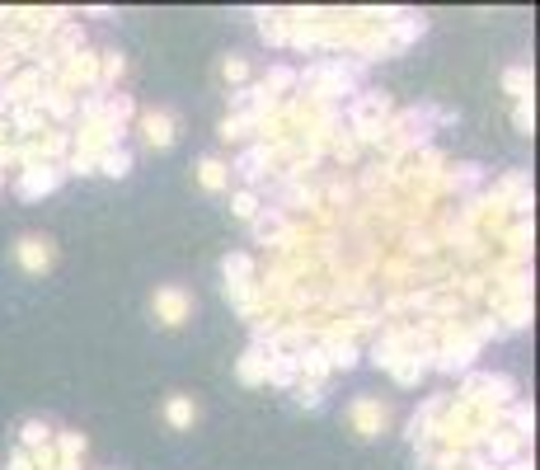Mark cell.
<instances>
[{
    "label": "cell",
    "instance_id": "6da1fadb",
    "mask_svg": "<svg viewBox=\"0 0 540 470\" xmlns=\"http://www.w3.org/2000/svg\"><path fill=\"white\" fill-rule=\"evenodd\" d=\"M390 113H395L390 94L362 90V94H353V104H348V113H343V127H348V132H371V127H386Z\"/></svg>",
    "mask_w": 540,
    "mask_h": 470
},
{
    "label": "cell",
    "instance_id": "7a4b0ae2",
    "mask_svg": "<svg viewBox=\"0 0 540 470\" xmlns=\"http://www.w3.org/2000/svg\"><path fill=\"white\" fill-rule=\"evenodd\" d=\"M151 315H155V320H160L165 329H179L188 315H193V297H188L184 287H155Z\"/></svg>",
    "mask_w": 540,
    "mask_h": 470
},
{
    "label": "cell",
    "instance_id": "3957f363",
    "mask_svg": "<svg viewBox=\"0 0 540 470\" xmlns=\"http://www.w3.org/2000/svg\"><path fill=\"white\" fill-rule=\"evenodd\" d=\"M66 179L62 165H33V170H19L15 179V193L24 198V203H33V198H47V193H57Z\"/></svg>",
    "mask_w": 540,
    "mask_h": 470
},
{
    "label": "cell",
    "instance_id": "277c9868",
    "mask_svg": "<svg viewBox=\"0 0 540 470\" xmlns=\"http://www.w3.org/2000/svg\"><path fill=\"white\" fill-rule=\"evenodd\" d=\"M15 259L24 273H47V268L57 264V250H52V240H43V235H19Z\"/></svg>",
    "mask_w": 540,
    "mask_h": 470
},
{
    "label": "cell",
    "instance_id": "5b68a950",
    "mask_svg": "<svg viewBox=\"0 0 540 470\" xmlns=\"http://www.w3.org/2000/svg\"><path fill=\"white\" fill-rule=\"evenodd\" d=\"M235 170L245 174V188H254V193H259L263 179H273V160H268V146H263V141L245 146V151H240V160H235Z\"/></svg>",
    "mask_w": 540,
    "mask_h": 470
},
{
    "label": "cell",
    "instance_id": "8992f818",
    "mask_svg": "<svg viewBox=\"0 0 540 470\" xmlns=\"http://www.w3.org/2000/svg\"><path fill=\"white\" fill-rule=\"evenodd\" d=\"M141 132H146V141H151L155 151H165V146H174V137H179V118H174L170 109H146L141 113Z\"/></svg>",
    "mask_w": 540,
    "mask_h": 470
},
{
    "label": "cell",
    "instance_id": "52a82bcc",
    "mask_svg": "<svg viewBox=\"0 0 540 470\" xmlns=\"http://www.w3.org/2000/svg\"><path fill=\"white\" fill-rule=\"evenodd\" d=\"M348 414H353L357 438H381V428H386V405H381V400H371V395H357Z\"/></svg>",
    "mask_w": 540,
    "mask_h": 470
},
{
    "label": "cell",
    "instance_id": "ba28073f",
    "mask_svg": "<svg viewBox=\"0 0 540 470\" xmlns=\"http://www.w3.org/2000/svg\"><path fill=\"white\" fill-rule=\"evenodd\" d=\"M249 226H254V245H273V250H278L282 240H287V226H292V217H287V212H278V207H263V212L249 221Z\"/></svg>",
    "mask_w": 540,
    "mask_h": 470
},
{
    "label": "cell",
    "instance_id": "9c48e42d",
    "mask_svg": "<svg viewBox=\"0 0 540 470\" xmlns=\"http://www.w3.org/2000/svg\"><path fill=\"white\" fill-rule=\"evenodd\" d=\"M85 452H90V442L80 438V433H57L52 438V466L57 470H80Z\"/></svg>",
    "mask_w": 540,
    "mask_h": 470
},
{
    "label": "cell",
    "instance_id": "30bf717a",
    "mask_svg": "<svg viewBox=\"0 0 540 470\" xmlns=\"http://www.w3.org/2000/svg\"><path fill=\"white\" fill-rule=\"evenodd\" d=\"M221 287H249V282H259V264H254V259H249V254H226V259H221Z\"/></svg>",
    "mask_w": 540,
    "mask_h": 470
},
{
    "label": "cell",
    "instance_id": "8fae6325",
    "mask_svg": "<svg viewBox=\"0 0 540 470\" xmlns=\"http://www.w3.org/2000/svg\"><path fill=\"white\" fill-rule=\"evenodd\" d=\"M296 381H301L296 353H268V386H282V391H292Z\"/></svg>",
    "mask_w": 540,
    "mask_h": 470
},
{
    "label": "cell",
    "instance_id": "7c38bea8",
    "mask_svg": "<svg viewBox=\"0 0 540 470\" xmlns=\"http://www.w3.org/2000/svg\"><path fill=\"white\" fill-rule=\"evenodd\" d=\"M24 438H19V447L29 456H43L47 447H52V438H57V428L52 423H43V419H24V428H19Z\"/></svg>",
    "mask_w": 540,
    "mask_h": 470
},
{
    "label": "cell",
    "instance_id": "4fadbf2b",
    "mask_svg": "<svg viewBox=\"0 0 540 470\" xmlns=\"http://www.w3.org/2000/svg\"><path fill=\"white\" fill-rule=\"evenodd\" d=\"M235 376H240L245 386H268V353L249 344V353L235 362Z\"/></svg>",
    "mask_w": 540,
    "mask_h": 470
},
{
    "label": "cell",
    "instance_id": "5bb4252c",
    "mask_svg": "<svg viewBox=\"0 0 540 470\" xmlns=\"http://www.w3.org/2000/svg\"><path fill=\"white\" fill-rule=\"evenodd\" d=\"M198 184L207 188V193H221V188H231V165L221 156H202L198 160Z\"/></svg>",
    "mask_w": 540,
    "mask_h": 470
},
{
    "label": "cell",
    "instance_id": "9a60e30c",
    "mask_svg": "<svg viewBox=\"0 0 540 470\" xmlns=\"http://www.w3.org/2000/svg\"><path fill=\"white\" fill-rule=\"evenodd\" d=\"M324 156L339 160L343 170H348V165H357V160H362V146H357V137L348 132V127H339V132L329 137V151H324Z\"/></svg>",
    "mask_w": 540,
    "mask_h": 470
},
{
    "label": "cell",
    "instance_id": "2e32d148",
    "mask_svg": "<svg viewBox=\"0 0 540 470\" xmlns=\"http://www.w3.org/2000/svg\"><path fill=\"white\" fill-rule=\"evenodd\" d=\"M127 170H132V151H127V146H108V151H99V160H94V174H108V179H123Z\"/></svg>",
    "mask_w": 540,
    "mask_h": 470
},
{
    "label": "cell",
    "instance_id": "e0dca14e",
    "mask_svg": "<svg viewBox=\"0 0 540 470\" xmlns=\"http://www.w3.org/2000/svg\"><path fill=\"white\" fill-rule=\"evenodd\" d=\"M165 419H170V428H193L198 423V405H193V395H170V405H165Z\"/></svg>",
    "mask_w": 540,
    "mask_h": 470
},
{
    "label": "cell",
    "instance_id": "ac0fdd59",
    "mask_svg": "<svg viewBox=\"0 0 540 470\" xmlns=\"http://www.w3.org/2000/svg\"><path fill=\"white\" fill-rule=\"evenodd\" d=\"M423 372H432V358H409V353H404V358L390 367L395 386H418V381H423Z\"/></svg>",
    "mask_w": 540,
    "mask_h": 470
},
{
    "label": "cell",
    "instance_id": "d6986e66",
    "mask_svg": "<svg viewBox=\"0 0 540 470\" xmlns=\"http://www.w3.org/2000/svg\"><path fill=\"white\" fill-rule=\"evenodd\" d=\"M259 90H268L273 99H282V94L292 99V90H296V71H292V66H268V76L259 80Z\"/></svg>",
    "mask_w": 540,
    "mask_h": 470
},
{
    "label": "cell",
    "instance_id": "ffe728a7",
    "mask_svg": "<svg viewBox=\"0 0 540 470\" xmlns=\"http://www.w3.org/2000/svg\"><path fill=\"white\" fill-rule=\"evenodd\" d=\"M259 33H263V43L287 47V15H282V10H263V15H259Z\"/></svg>",
    "mask_w": 540,
    "mask_h": 470
},
{
    "label": "cell",
    "instance_id": "44dd1931",
    "mask_svg": "<svg viewBox=\"0 0 540 470\" xmlns=\"http://www.w3.org/2000/svg\"><path fill=\"white\" fill-rule=\"evenodd\" d=\"M231 212H235V217H240V221H254V217H259V212H263V198H259V193H254V188H240V193H235V198H231Z\"/></svg>",
    "mask_w": 540,
    "mask_h": 470
},
{
    "label": "cell",
    "instance_id": "7402d4cb",
    "mask_svg": "<svg viewBox=\"0 0 540 470\" xmlns=\"http://www.w3.org/2000/svg\"><path fill=\"white\" fill-rule=\"evenodd\" d=\"M503 85H508V94L517 99V104H526V99H531V71H526V66H512L508 76H503Z\"/></svg>",
    "mask_w": 540,
    "mask_h": 470
},
{
    "label": "cell",
    "instance_id": "603a6c76",
    "mask_svg": "<svg viewBox=\"0 0 540 470\" xmlns=\"http://www.w3.org/2000/svg\"><path fill=\"white\" fill-rule=\"evenodd\" d=\"M249 132H254V118H240V113H231L226 123H221V141H249Z\"/></svg>",
    "mask_w": 540,
    "mask_h": 470
},
{
    "label": "cell",
    "instance_id": "cb8c5ba5",
    "mask_svg": "<svg viewBox=\"0 0 540 470\" xmlns=\"http://www.w3.org/2000/svg\"><path fill=\"white\" fill-rule=\"evenodd\" d=\"M292 391H296V405H301V409H320V400H324L320 381H296Z\"/></svg>",
    "mask_w": 540,
    "mask_h": 470
},
{
    "label": "cell",
    "instance_id": "d4e9b609",
    "mask_svg": "<svg viewBox=\"0 0 540 470\" xmlns=\"http://www.w3.org/2000/svg\"><path fill=\"white\" fill-rule=\"evenodd\" d=\"M221 76H226V85H245V80H249V62H245V57H226V62H221Z\"/></svg>",
    "mask_w": 540,
    "mask_h": 470
},
{
    "label": "cell",
    "instance_id": "484cf974",
    "mask_svg": "<svg viewBox=\"0 0 540 470\" xmlns=\"http://www.w3.org/2000/svg\"><path fill=\"white\" fill-rule=\"evenodd\" d=\"M512 123H517V132H522V137H531V127H536V113H531V99H526V104H517V113H512Z\"/></svg>",
    "mask_w": 540,
    "mask_h": 470
},
{
    "label": "cell",
    "instance_id": "4316f807",
    "mask_svg": "<svg viewBox=\"0 0 540 470\" xmlns=\"http://www.w3.org/2000/svg\"><path fill=\"white\" fill-rule=\"evenodd\" d=\"M10 470H38V461H33L24 447H15V452H10Z\"/></svg>",
    "mask_w": 540,
    "mask_h": 470
},
{
    "label": "cell",
    "instance_id": "83f0119b",
    "mask_svg": "<svg viewBox=\"0 0 540 470\" xmlns=\"http://www.w3.org/2000/svg\"><path fill=\"white\" fill-rule=\"evenodd\" d=\"M0 188H5V174H0Z\"/></svg>",
    "mask_w": 540,
    "mask_h": 470
}]
</instances>
